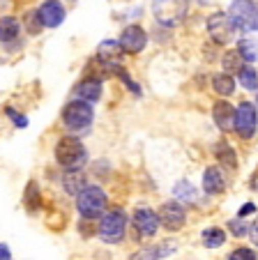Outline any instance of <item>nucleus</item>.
Masks as SVG:
<instances>
[{"instance_id": "obj_1", "label": "nucleus", "mask_w": 258, "mask_h": 260, "mask_svg": "<svg viewBox=\"0 0 258 260\" xmlns=\"http://www.w3.org/2000/svg\"><path fill=\"white\" fill-rule=\"evenodd\" d=\"M55 161L65 171H81L88 161V150L76 136H63L55 143Z\"/></svg>"}, {"instance_id": "obj_2", "label": "nucleus", "mask_w": 258, "mask_h": 260, "mask_svg": "<svg viewBox=\"0 0 258 260\" xmlns=\"http://www.w3.org/2000/svg\"><path fill=\"white\" fill-rule=\"evenodd\" d=\"M228 16L235 30L242 35L258 32V0H233L228 7Z\"/></svg>"}, {"instance_id": "obj_3", "label": "nucleus", "mask_w": 258, "mask_h": 260, "mask_svg": "<svg viewBox=\"0 0 258 260\" xmlns=\"http://www.w3.org/2000/svg\"><path fill=\"white\" fill-rule=\"evenodd\" d=\"M76 210L83 216V221H95L97 216L106 214V193L97 184H88L81 193L76 196Z\"/></svg>"}, {"instance_id": "obj_4", "label": "nucleus", "mask_w": 258, "mask_h": 260, "mask_svg": "<svg viewBox=\"0 0 258 260\" xmlns=\"http://www.w3.org/2000/svg\"><path fill=\"white\" fill-rule=\"evenodd\" d=\"M189 12V0H152V16L164 28H176Z\"/></svg>"}, {"instance_id": "obj_5", "label": "nucleus", "mask_w": 258, "mask_h": 260, "mask_svg": "<svg viewBox=\"0 0 258 260\" xmlns=\"http://www.w3.org/2000/svg\"><path fill=\"white\" fill-rule=\"evenodd\" d=\"M95 120V111L88 102L83 99H72L63 108V124L67 132H85Z\"/></svg>"}, {"instance_id": "obj_6", "label": "nucleus", "mask_w": 258, "mask_h": 260, "mask_svg": "<svg viewBox=\"0 0 258 260\" xmlns=\"http://www.w3.org/2000/svg\"><path fill=\"white\" fill-rule=\"evenodd\" d=\"M127 231V216L122 210H108L99 219V240L106 244H120L125 240Z\"/></svg>"}, {"instance_id": "obj_7", "label": "nucleus", "mask_w": 258, "mask_h": 260, "mask_svg": "<svg viewBox=\"0 0 258 260\" xmlns=\"http://www.w3.org/2000/svg\"><path fill=\"white\" fill-rule=\"evenodd\" d=\"M256 127H258V111L251 102H240L235 106V134H238L242 141H249L253 138L256 134Z\"/></svg>"}, {"instance_id": "obj_8", "label": "nucleus", "mask_w": 258, "mask_h": 260, "mask_svg": "<svg viewBox=\"0 0 258 260\" xmlns=\"http://www.w3.org/2000/svg\"><path fill=\"white\" fill-rule=\"evenodd\" d=\"M208 35L212 37L214 44H231L235 35V25L231 21L228 12H214V14L208 16Z\"/></svg>"}, {"instance_id": "obj_9", "label": "nucleus", "mask_w": 258, "mask_h": 260, "mask_svg": "<svg viewBox=\"0 0 258 260\" xmlns=\"http://www.w3.org/2000/svg\"><path fill=\"white\" fill-rule=\"evenodd\" d=\"M157 214H159L161 226L168 233H178L187 223V212L182 207V203H178V201H166Z\"/></svg>"}, {"instance_id": "obj_10", "label": "nucleus", "mask_w": 258, "mask_h": 260, "mask_svg": "<svg viewBox=\"0 0 258 260\" xmlns=\"http://www.w3.org/2000/svg\"><path fill=\"white\" fill-rule=\"evenodd\" d=\"M122 53H125V49H122L120 40L118 42L116 40H104L102 44L97 46V60L113 74H116V69H120Z\"/></svg>"}, {"instance_id": "obj_11", "label": "nucleus", "mask_w": 258, "mask_h": 260, "mask_svg": "<svg viewBox=\"0 0 258 260\" xmlns=\"http://www.w3.org/2000/svg\"><path fill=\"white\" fill-rule=\"evenodd\" d=\"M159 226H161L159 214L152 212L150 207H138L134 212V228H136V233L141 237H155Z\"/></svg>"}, {"instance_id": "obj_12", "label": "nucleus", "mask_w": 258, "mask_h": 260, "mask_svg": "<svg viewBox=\"0 0 258 260\" xmlns=\"http://www.w3.org/2000/svg\"><path fill=\"white\" fill-rule=\"evenodd\" d=\"M120 44L127 53H141L148 44V32L141 25H127L120 35Z\"/></svg>"}, {"instance_id": "obj_13", "label": "nucleus", "mask_w": 258, "mask_h": 260, "mask_svg": "<svg viewBox=\"0 0 258 260\" xmlns=\"http://www.w3.org/2000/svg\"><path fill=\"white\" fill-rule=\"evenodd\" d=\"M37 14H39V21H42L44 28H58L65 21V7L60 0H44V3L37 7Z\"/></svg>"}, {"instance_id": "obj_14", "label": "nucleus", "mask_w": 258, "mask_h": 260, "mask_svg": "<svg viewBox=\"0 0 258 260\" xmlns=\"http://www.w3.org/2000/svg\"><path fill=\"white\" fill-rule=\"evenodd\" d=\"M226 189V177L219 166H208L203 171V191L208 196H219Z\"/></svg>"}, {"instance_id": "obj_15", "label": "nucleus", "mask_w": 258, "mask_h": 260, "mask_svg": "<svg viewBox=\"0 0 258 260\" xmlns=\"http://www.w3.org/2000/svg\"><path fill=\"white\" fill-rule=\"evenodd\" d=\"M212 120H214V124H217L221 132H228V129L235 124V108L231 106L226 99L214 102V106H212Z\"/></svg>"}, {"instance_id": "obj_16", "label": "nucleus", "mask_w": 258, "mask_h": 260, "mask_svg": "<svg viewBox=\"0 0 258 260\" xmlns=\"http://www.w3.org/2000/svg\"><path fill=\"white\" fill-rule=\"evenodd\" d=\"M76 99H83V102H88V104L99 102V99H102V81L85 76V79L76 85Z\"/></svg>"}, {"instance_id": "obj_17", "label": "nucleus", "mask_w": 258, "mask_h": 260, "mask_svg": "<svg viewBox=\"0 0 258 260\" xmlns=\"http://www.w3.org/2000/svg\"><path fill=\"white\" fill-rule=\"evenodd\" d=\"M176 251V244L173 242H161V244H150L146 246V249H141L136 255H134V260H159V258H166V255H170Z\"/></svg>"}, {"instance_id": "obj_18", "label": "nucleus", "mask_w": 258, "mask_h": 260, "mask_svg": "<svg viewBox=\"0 0 258 260\" xmlns=\"http://www.w3.org/2000/svg\"><path fill=\"white\" fill-rule=\"evenodd\" d=\"M173 196H176V201L182 203V205H194V203L198 201V191H196V187L189 180H178L176 187H173Z\"/></svg>"}, {"instance_id": "obj_19", "label": "nucleus", "mask_w": 258, "mask_h": 260, "mask_svg": "<svg viewBox=\"0 0 258 260\" xmlns=\"http://www.w3.org/2000/svg\"><path fill=\"white\" fill-rule=\"evenodd\" d=\"M214 157H217V161L224 168H228V171L238 168V154H235V150L231 147V143H226V141L217 143V145H214Z\"/></svg>"}, {"instance_id": "obj_20", "label": "nucleus", "mask_w": 258, "mask_h": 260, "mask_svg": "<svg viewBox=\"0 0 258 260\" xmlns=\"http://www.w3.org/2000/svg\"><path fill=\"white\" fill-rule=\"evenodd\" d=\"M85 187H88V184H85V177H83L81 171H67L63 175V189L69 196H78Z\"/></svg>"}, {"instance_id": "obj_21", "label": "nucleus", "mask_w": 258, "mask_h": 260, "mask_svg": "<svg viewBox=\"0 0 258 260\" xmlns=\"http://www.w3.org/2000/svg\"><path fill=\"white\" fill-rule=\"evenodd\" d=\"M0 40H3V44H10V42H14L16 37L21 35V28L23 25L19 23V19H14V16H3V21H0Z\"/></svg>"}, {"instance_id": "obj_22", "label": "nucleus", "mask_w": 258, "mask_h": 260, "mask_svg": "<svg viewBox=\"0 0 258 260\" xmlns=\"http://www.w3.org/2000/svg\"><path fill=\"white\" fill-rule=\"evenodd\" d=\"M200 242H203L205 249H219L221 244H226V231L224 228H205L203 233H200Z\"/></svg>"}, {"instance_id": "obj_23", "label": "nucleus", "mask_w": 258, "mask_h": 260, "mask_svg": "<svg viewBox=\"0 0 258 260\" xmlns=\"http://www.w3.org/2000/svg\"><path fill=\"white\" fill-rule=\"evenodd\" d=\"M212 88H214V92L221 94V97H231V94L235 92V79L226 72L214 74L212 76Z\"/></svg>"}, {"instance_id": "obj_24", "label": "nucleus", "mask_w": 258, "mask_h": 260, "mask_svg": "<svg viewBox=\"0 0 258 260\" xmlns=\"http://www.w3.org/2000/svg\"><path fill=\"white\" fill-rule=\"evenodd\" d=\"M221 67H224L226 74H240L244 69V58L238 53V49L235 51H226L224 55H221Z\"/></svg>"}, {"instance_id": "obj_25", "label": "nucleus", "mask_w": 258, "mask_h": 260, "mask_svg": "<svg viewBox=\"0 0 258 260\" xmlns=\"http://www.w3.org/2000/svg\"><path fill=\"white\" fill-rule=\"evenodd\" d=\"M238 53L244 58V62L251 64L258 60V42L251 40V37H242V40L238 42Z\"/></svg>"}, {"instance_id": "obj_26", "label": "nucleus", "mask_w": 258, "mask_h": 260, "mask_svg": "<svg viewBox=\"0 0 258 260\" xmlns=\"http://www.w3.org/2000/svg\"><path fill=\"white\" fill-rule=\"evenodd\" d=\"M23 203H25V207H28L30 212H35L37 207H42V191H39V187H37V182L35 180H30L28 187H25Z\"/></svg>"}, {"instance_id": "obj_27", "label": "nucleus", "mask_w": 258, "mask_h": 260, "mask_svg": "<svg viewBox=\"0 0 258 260\" xmlns=\"http://www.w3.org/2000/svg\"><path fill=\"white\" fill-rule=\"evenodd\" d=\"M238 76H240V85H242L244 90H249V92L258 90V72L251 67V64H244V69L238 74Z\"/></svg>"}, {"instance_id": "obj_28", "label": "nucleus", "mask_w": 258, "mask_h": 260, "mask_svg": "<svg viewBox=\"0 0 258 260\" xmlns=\"http://www.w3.org/2000/svg\"><path fill=\"white\" fill-rule=\"evenodd\" d=\"M249 228H251V223H247V221L240 219V216H235V219L228 221V231L233 233V237H244V235H249Z\"/></svg>"}, {"instance_id": "obj_29", "label": "nucleus", "mask_w": 258, "mask_h": 260, "mask_svg": "<svg viewBox=\"0 0 258 260\" xmlns=\"http://www.w3.org/2000/svg\"><path fill=\"white\" fill-rule=\"evenodd\" d=\"M228 260H258V253L249 246H238L235 251H231Z\"/></svg>"}, {"instance_id": "obj_30", "label": "nucleus", "mask_w": 258, "mask_h": 260, "mask_svg": "<svg viewBox=\"0 0 258 260\" xmlns=\"http://www.w3.org/2000/svg\"><path fill=\"white\" fill-rule=\"evenodd\" d=\"M5 115L12 120V122H14V127H19V129L28 127V118H25V115H21L19 111H14L12 106H5Z\"/></svg>"}, {"instance_id": "obj_31", "label": "nucleus", "mask_w": 258, "mask_h": 260, "mask_svg": "<svg viewBox=\"0 0 258 260\" xmlns=\"http://www.w3.org/2000/svg\"><path fill=\"white\" fill-rule=\"evenodd\" d=\"M253 212H256V205H253V203H244V205H242V207H240L238 216H240V219H244V216L253 214Z\"/></svg>"}, {"instance_id": "obj_32", "label": "nucleus", "mask_w": 258, "mask_h": 260, "mask_svg": "<svg viewBox=\"0 0 258 260\" xmlns=\"http://www.w3.org/2000/svg\"><path fill=\"white\" fill-rule=\"evenodd\" d=\"M249 240L253 242V244L258 246V219L251 223V228H249Z\"/></svg>"}, {"instance_id": "obj_33", "label": "nucleus", "mask_w": 258, "mask_h": 260, "mask_svg": "<svg viewBox=\"0 0 258 260\" xmlns=\"http://www.w3.org/2000/svg\"><path fill=\"white\" fill-rule=\"evenodd\" d=\"M0 260H12V251H10V246L3 242L0 244Z\"/></svg>"}, {"instance_id": "obj_34", "label": "nucleus", "mask_w": 258, "mask_h": 260, "mask_svg": "<svg viewBox=\"0 0 258 260\" xmlns=\"http://www.w3.org/2000/svg\"><path fill=\"white\" fill-rule=\"evenodd\" d=\"M196 3H205V0H196Z\"/></svg>"}]
</instances>
